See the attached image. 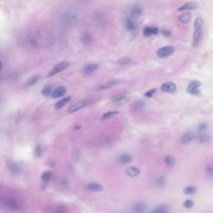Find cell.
<instances>
[{
  "instance_id": "cell-1",
  "label": "cell",
  "mask_w": 213,
  "mask_h": 213,
  "mask_svg": "<svg viewBox=\"0 0 213 213\" xmlns=\"http://www.w3.org/2000/svg\"><path fill=\"white\" fill-rule=\"evenodd\" d=\"M203 25L204 21L201 17H198L195 21V31H193V38H192V45L193 46H198L200 42L202 41L203 38Z\"/></svg>"
},
{
  "instance_id": "cell-2",
  "label": "cell",
  "mask_w": 213,
  "mask_h": 213,
  "mask_svg": "<svg viewBox=\"0 0 213 213\" xmlns=\"http://www.w3.org/2000/svg\"><path fill=\"white\" fill-rule=\"evenodd\" d=\"M68 67H69V63H68V61H63V63H57V64H55V66L52 68V70L48 73L47 77H52L54 75H57L58 73L63 72V70H66Z\"/></svg>"
},
{
  "instance_id": "cell-3",
  "label": "cell",
  "mask_w": 213,
  "mask_h": 213,
  "mask_svg": "<svg viewBox=\"0 0 213 213\" xmlns=\"http://www.w3.org/2000/svg\"><path fill=\"white\" fill-rule=\"evenodd\" d=\"M200 86H201V82L196 81V80H193L188 84L187 86V93L190 94V95L193 96H198L200 95Z\"/></svg>"
},
{
  "instance_id": "cell-4",
  "label": "cell",
  "mask_w": 213,
  "mask_h": 213,
  "mask_svg": "<svg viewBox=\"0 0 213 213\" xmlns=\"http://www.w3.org/2000/svg\"><path fill=\"white\" fill-rule=\"evenodd\" d=\"M89 103V100L88 99H84V100H80V101H77L75 102L74 104H72L68 109V112L69 114H73V112H76L80 110L81 108H83L84 106H86V104Z\"/></svg>"
},
{
  "instance_id": "cell-5",
  "label": "cell",
  "mask_w": 213,
  "mask_h": 213,
  "mask_svg": "<svg viewBox=\"0 0 213 213\" xmlns=\"http://www.w3.org/2000/svg\"><path fill=\"white\" fill-rule=\"evenodd\" d=\"M174 51H175V48L172 47V46L162 47L157 51V56L161 57V58H163V57H167V56L172 55V54L174 53Z\"/></svg>"
},
{
  "instance_id": "cell-6",
  "label": "cell",
  "mask_w": 213,
  "mask_h": 213,
  "mask_svg": "<svg viewBox=\"0 0 213 213\" xmlns=\"http://www.w3.org/2000/svg\"><path fill=\"white\" fill-rule=\"evenodd\" d=\"M161 91L164 92V93L174 94L177 91V85L172 81H166L161 85Z\"/></svg>"
},
{
  "instance_id": "cell-7",
  "label": "cell",
  "mask_w": 213,
  "mask_h": 213,
  "mask_svg": "<svg viewBox=\"0 0 213 213\" xmlns=\"http://www.w3.org/2000/svg\"><path fill=\"white\" fill-rule=\"evenodd\" d=\"M85 188L89 190V191H92V192H99V191H102L103 190V186L101 184L97 183V182H91V183H88L85 186Z\"/></svg>"
},
{
  "instance_id": "cell-8",
  "label": "cell",
  "mask_w": 213,
  "mask_h": 213,
  "mask_svg": "<svg viewBox=\"0 0 213 213\" xmlns=\"http://www.w3.org/2000/svg\"><path fill=\"white\" fill-rule=\"evenodd\" d=\"M99 69V64L98 63H89L83 68V73L85 75H89V74L94 73L95 71H97Z\"/></svg>"
},
{
  "instance_id": "cell-9",
  "label": "cell",
  "mask_w": 213,
  "mask_h": 213,
  "mask_svg": "<svg viewBox=\"0 0 213 213\" xmlns=\"http://www.w3.org/2000/svg\"><path fill=\"white\" fill-rule=\"evenodd\" d=\"M66 93H67V89L64 88V86H58V88H56L53 91L51 97H52L53 99H57L59 98V97H63V95H66Z\"/></svg>"
},
{
  "instance_id": "cell-10",
  "label": "cell",
  "mask_w": 213,
  "mask_h": 213,
  "mask_svg": "<svg viewBox=\"0 0 213 213\" xmlns=\"http://www.w3.org/2000/svg\"><path fill=\"white\" fill-rule=\"evenodd\" d=\"M195 133H193V132H186V133L181 137V143L189 144L195 140Z\"/></svg>"
},
{
  "instance_id": "cell-11",
  "label": "cell",
  "mask_w": 213,
  "mask_h": 213,
  "mask_svg": "<svg viewBox=\"0 0 213 213\" xmlns=\"http://www.w3.org/2000/svg\"><path fill=\"white\" fill-rule=\"evenodd\" d=\"M198 8V3L195 2H186L178 8V11H191V9Z\"/></svg>"
},
{
  "instance_id": "cell-12",
  "label": "cell",
  "mask_w": 213,
  "mask_h": 213,
  "mask_svg": "<svg viewBox=\"0 0 213 213\" xmlns=\"http://www.w3.org/2000/svg\"><path fill=\"white\" fill-rule=\"evenodd\" d=\"M118 83H119L118 79H111V80H109V81H106L103 83V84H101L99 86V89H111L112 86L117 85Z\"/></svg>"
},
{
  "instance_id": "cell-13",
  "label": "cell",
  "mask_w": 213,
  "mask_h": 213,
  "mask_svg": "<svg viewBox=\"0 0 213 213\" xmlns=\"http://www.w3.org/2000/svg\"><path fill=\"white\" fill-rule=\"evenodd\" d=\"M158 32H159V29H158V28L147 26V27H145V29H144V35L145 37H151V35L158 34Z\"/></svg>"
},
{
  "instance_id": "cell-14",
  "label": "cell",
  "mask_w": 213,
  "mask_h": 213,
  "mask_svg": "<svg viewBox=\"0 0 213 213\" xmlns=\"http://www.w3.org/2000/svg\"><path fill=\"white\" fill-rule=\"evenodd\" d=\"M132 159H133V157L129 154H122L118 157V161L122 164H127L129 162H131Z\"/></svg>"
},
{
  "instance_id": "cell-15",
  "label": "cell",
  "mask_w": 213,
  "mask_h": 213,
  "mask_svg": "<svg viewBox=\"0 0 213 213\" xmlns=\"http://www.w3.org/2000/svg\"><path fill=\"white\" fill-rule=\"evenodd\" d=\"M126 174H127V176L131 177V178H134V177H137L138 175H139L140 170H138L137 167L130 166V167H128V169L126 170Z\"/></svg>"
},
{
  "instance_id": "cell-16",
  "label": "cell",
  "mask_w": 213,
  "mask_h": 213,
  "mask_svg": "<svg viewBox=\"0 0 213 213\" xmlns=\"http://www.w3.org/2000/svg\"><path fill=\"white\" fill-rule=\"evenodd\" d=\"M196 137H198V140L200 143H206V141L210 139V136H209V134L206 131H199Z\"/></svg>"
},
{
  "instance_id": "cell-17",
  "label": "cell",
  "mask_w": 213,
  "mask_h": 213,
  "mask_svg": "<svg viewBox=\"0 0 213 213\" xmlns=\"http://www.w3.org/2000/svg\"><path fill=\"white\" fill-rule=\"evenodd\" d=\"M126 27H127L128 30H135L136 28V23H135V20L132 18H129L127 21H126Z\"/></svg>"
},
{
  "instance_id": "cell-18",
  "label": "cell",
  "mask_w": 213,
  "mask_h": 213,
  "mask_svg": "<svg viewBox=\"0 0 213 213\" xmlns=\"http://www.w3.org/2000/svg\"><path fill=\"white\" fill-rule=\"evenodd\" d=\"M70 100H71L70 97H66V98H63V100H59V101L57 102L55 105H54V107H55L56 109H60V108H63V106L67 104V103H69V102H70Z\"/></svg>"
},
{
  "instance_id": "cell-19",
  "label": "cell",
  "mask_w": 213,
  "mask_h": 213,
  "mask_svg": "<svg viewBox=\"0 0 213 213\" xmlns=\"http://www.w3.org/2000/svg\"><path fill=\"white\" fill-rule=\"evenodd\" d=\"M38 80H40V76H38V75L32 76V77H30V78L26 81V83H25V86H26V88H28V86L34 85L35 83L38 81Z\"/></svg>"
},
{
  "instance_id": "cell-20",
  "label": "cell",
  "mask_w": 213,
  "mask_h": 213,
  "mask_svg": "<svg viewBox=\"0 0 213 213\" xmlns=\"http://www.w3.org/2000/svg\"><path fill=\"white\" fill-rule=\"evenodd\" d=\"M126 98H127L126 94H118V95H115V96L112 97V102H114V103L123 102V101H125Z\"/></svg>"
},
{
  "instance_id": "cell-21",
  "label": "cell",
  "mask_w": 213,
  "mask_h": 213,
  "mask_svg": "<svg viewBox=\"0 0 213 213\" xmlns=\"http://www.w3.org/2000/svg\"><path fill=\"white\" fill-rule=\"evenodd\" d=\"M141 15V8H138V6H134L133 8H132V11H131V17L132 19H136L137 17H139V16Z\"/></svg>"
},
{
  "instance_id": "cell-22",
  "label": "cell",
  "mask_w": 213,
  "mask_h": 213,
  "mask_svg": "<svg viewBox=\"0 0 213 213\" xmlns=\"http://www.w3.org/2000/svg\"><path fill=\"white\" fill-rule=\"evenodd\" d=\"M167 211H169V207L162 205V206H159V207L153 209V210L151 211V213H167Z\"/></svg>"
},
{
  "instance_id": "cell-23",
  "label": "cell",
  "mask_w": 213,
  "mask_h": 213,
  "mask_svg": "<svg viewBox=\"0 0 213 213\" xmlns=\"http://www.w3.org/2000/svg\"><path fill=\"white\" fill-rule=\"evenodd\" d=\"M190 19H191V16H190V14H188V13H185V14H183L182 16H180L179 17V21L182 22V23L186 24L188 23V22L190 21Z\"/></svg>"
},
{
  "instance_id": "cell-24",
  "label": "cell",
  "mask_w": 213,
  "mask_h": 213,
  "mask_svg": "<svg viewBox=\"0 0 213 213\" xmlns=\"http://www.w3.org/2000/svg\"><path fill=\"white\" fill-rule=\"evenodd\" d=\"M52 86L51 85H47V86H45V88L43 89V91H42V94H43V96L45 97H48V96H51L52 95Z\"/></svg>"
},
{
  "instance_id": "cell-25",
  "label": "cell",
  "mask_w": 213,
  "mask_h": 213,
  "mask_svg": "<svg viewBox=\"0 0 213 213\" xmlns=\"http://www.w3.org/2000/svg\"><path fill=\"white\" fill-rule=\"evenodd\" d=\"M196 192V188L195 186H187L184 188V193L185 195H193Z\"/></svg>"
},
{
  "instance_id": "cell-26",
  "label": "cell",
  "mask_w": 213,
  "mask_h": 213,
  "mask_svg": "<svg viewBox=\"0 0 213 213\" xmlns=\"http://www.w3.org/2000/svg\"><path fill=\"white\" fill-rule=\"evenodd\" d=\"M119 112L115 110V111H107V112H105L104 114H103V117H102V119L103 120H107V119H110V118H112V117H114L115 114H118Z\"/></svg>"
},
{
  "instance_id": "cell-27",
  "label": "cell",
  "mask_w": 213,
  "mask_h": 213,
  "mask_svg": "<svg viewBox=\"0 0 213 213\" xmlns=\"http://www.w3.org/2000/svg\"><path fill=\"white\" fill-rule=\"evenodd\" d=\"M131 58L130 57H123V58H121L120 60L118 61L119 64H121V66H127V64L131 63Z\"/></svg>"
},
{
  "instance_id": "cell-28",
  "label": "cell",
  "mask_w": 213,
  "mask_h": 213,
  "mask_svg": "<svg viewBox=\"0 0 213 213\" xmlns=\"http://www.w3.org/2000/svg\"><path fill=\"white\" fill-rule=\"evenodd\" d=\"M164 162L166 163L167 166H173L174 164H175V159H174V157L172 156H166L164 158Z\"/></svg>"
},
{
  "instance_id": "cell-29",
  "label": "cell",
  "mask_w": 213,
  "mask_h": 213,
  "mask_svg": "<svg viewBox=\"0 0 213 213\" xmlns=\"http://www.w3.org/2000/svg\"><path fill=\"white\" fill-rule=\"evenodd\" d=\"M51 177H52V173L49 172V170H46V172H44L43 175H42V180H43V181H49Z\"/></svg>"
},
{
  "instance_id": "cell-30",
  "label": "cell",
  "mask_w": 213,
  "mask_h": 213,
  "mask_svg": "<svg viewBox=\"0 0 213 213\" xmlns=\"http://www.w3.org/2000/svg\"><path fill=\"white\" fill-rule=\"evenodd\" d=\"M134 210L136 213H143L145 211V205L143 204V203H138V204L135 205Z\"/></svg>"
},
{
  "instance_id": "cell-31",
  "label": "cell",
  "mask_w": 213,
  "mask_h": 213,
  "mask_svg": "<svg viewBox=\"0 0 213 213\" xmlns=\"http://www.w3.org/2000/svg\"><path fill=\"white\" fill-rule=\"evenodd\" d=\"M9 170H11V173L14 174V175L16 173L17 174L20 173V167H19L18 165H16V164H12V165L9 166Z\"/></svg>"
},
{
  "instance_id": "cell-32",
  "label": "cell",
  "mask_w": 213,
  "mask_h": 213,
  "mask_svg": "<svg viewBox=\"0 0 213 213\" xmlns=\"http://www.w3.org/2000/svg\"><path fill=\"white\" fill-rule=\"evenodd\" d=\"M206 175H207L208 178H213V166H207L206 167Z\"/></svg>"
},
{
  "instance_id": "cell-33",
  "label": "cell",
  "mask_w": 213,
  "mask_h": 213,
  "mask_svg": "<svg viewBox=\"0 0 213 213\" xmlns=\"http://www.w3.org/2000/svg\"><path fill=\"white\" fill-rule=\"evenodd\" d=\"M193 205H195V203H193V201L192 200H186L185 202H184V204H183V206L185 208H192L193 207Z\"/></svg>"
},
{
  "instance_id": "cell-34",
  "label": "cell",
  "mask_w": 213,
  "mask_h": 213,
  "mask_svg": "<svg viewBox=\"0 0 213 213\" xmlns=\"http://www.w3.org/2000/svg\"><path fill=\"white\" fill-rule=\"evenodd\" d=\"M42 154V147L41 145H37V147H35L34 149V156L35 157H40Z\"/></svg>"
},
{
  "instance_id": "cell-35",
  "label": "cell",
  "mask_w": 213,
  "mask_h": 213,
  "mask_svg": "<svg viewBox=\"0 0 213 213\" xmlns=\"http://www.w3.org/2000/svg\"><path fill=\"white\" fill-rule=\"evenodd\" d=\"M156 184L159 186H163L164 184H165V179H164V177H162V176L158 177V178L156 179Z\"/></svg>"
},
{
  "instance_id": "cell-36",
  "label": "cell",
  "mask_w": 213,
  "mask_h": 213,
  "mask_svg": "<svg viewBox=\"0 0 213 213\" xmlns=\"http://www.w3.org/2000/svg\"><path fill=\"white\" fill-rule=\"evenodd\" d=\"M81 41L83 42V43H85V42H91V41H92V37H91L89 34L85 33V34L81 38Z\"/></svg>"
},
{
  "instance_id": "cell-37",
  "label": "cell",
  "mask_w": 213,
  "mask_h": 213,
  "mask_svg": "<svg viewBox=\"0 0 213 213\" xmlns=\"http://www.w3.org/2000/svg\"><path fill=\"white\" fill-rule=\"evenodd\" d=\"M156 91H157L156 89H150V91H148L146 94H145V96H146V97H149V98H151V97H152V96L154 95V94L156 93Z\"/></svg>"
},
{
  "instance_id": "cell-38",
  "label": "cell",
  "mask_w": 213,
  "mask_h": 213,
  "mask_svg": "<svg viewBox=\"0 0 213 213\" xmlns=\"http://www.w3.org/2000/svg\"><path fill=\"white\" fill-rule=\"evenodd\" d=\"M143 106H144V102L137 101V102H135L133 105H132V107H133V108H141Z\"/></svg>"
},
{
  "instance_id": "cell-39",
  "label": "cell",
  "mask_w": 213,
  "mask_h": 213,
  "mask_svg": "<svg viewBox=\"0 0 213 213\" xmlns=\"http://www.w3.org/2000/svg\"><path fill=\"white\" fill-rule=\"evenodd\" d=\"M55 213H67V207H57Z\"/></svg>"
},
{
  "instance_id": "cell-40",
  "label": "cell",
  "mask_w": 213,
  "mask_h": 213,
  "mask_svg": "<svg viewBox=\"0 0 213 213\" xmlns=\"http://www.w3.org/2000/svg\"><path fill=\"white\" fill-rule=\"evenodd\" d=\"M1 68H2V63H1V61H0V71H1Z\"/></svg>"
}]
</instances>
